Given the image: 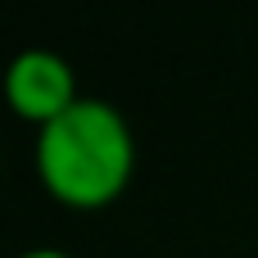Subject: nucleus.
I'll list each match as a JSON object with an SVG mask.
<instances>
[{
  "label": "nucleus",
  "instance_id": "nucleus-1",
  "mask_svg": "<svg viewBox=\"0 0 258 258\" xmlns=\"http://www.w3.org/2000/svg\"><path fill=\"white\" fill-rule=\"evenodd\" d=\"M32 163L59 204L104 209L136 177V132L118 104L82 95L68 113L36 132Z\"/></svg>",
  "mask_w": 258,
  "mask_h": 258
},
{
  "label": "nucleus",
  "instance_id": "nucleus-2",
  "mask_svg": "<svg viewBox=\"0 0 258 258\" xmlns=\"http://www.w3.org/2000/svg\"><path fill=\"white\" fill-rule=\"evenodd\" d=\"M0 91H5L9 113L23 118V122H36V132H41L45 122H54L59 113H68V109L82 100L73 63H68L59 50H45V45L18 50V54L5 63Z\"/></svg>",
  "mask_w": 258,
  "mask_h": 258
},
{
  "label": "nucleus",
  "instance_id": "nucleus-3",
  "mask_svg": "<svg viewBox=\"0 0 258 258\" xmlns=\"http://www.w3.org/2000/svg\"><path fill=\"white\" fill-rule=\"evenodd\" d=\"M14 258H73L68 249H59V245H36V249H23V254Z\"/></svg>",
  "mask_w": 258,
  "mask_h": 258
}]
</instances>
